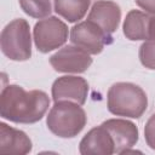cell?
Returning <instances> with one entry per match:
<instances>
[{
  "instance_id": "8fae6325",
  "label": "cell",
  "mask_w": 155,
  "mask_h": 155,
  "mask_svg": "<svg viewBox=\"0 0 155 155\" xmlns=\"http://www.w3.org/2000/svg\"><path fill=\"white\" fill-rule=\"evenodd\" d=\"M31 150V140L19 130L0 124V155H24Z\"/></svg>"
},
{
  "instance_id": "30bf717a",
  "label": "cell",
  "mask_w": 155,
  "mask_h": 155,
  "mask_svg": "<svg viewBox=\"0 0 155 155\" xmlns=\"http://www.w3.org/2000/svg\"><path fill=\"white\" fill-rule=\"evenodd\" d=\"M121 19V10L116 2L113 1H97L87 16V21L96 23L108 35H111L119 27Z\"/></svg>"
},
{
  "instance_id": "4fadbf2b",
  "label": "cell",
  "mask_w": 155,
  "mask_h": 155,
  "mask_svg": "<svg viewBox=\"0 0 155 155\" xmlns=\"http://www.w3.org/2000/svg\"><path fill=\"white\" fill-rule=\"evenodd\" d=\"M150 18L147 13L132 10L126 15L124 22V34L130 40H148Z\"/></svg>"
},
{
  "instance_id": "277c9868",
  "label": "cell",
  "mask_w": 155,
  "mask_h": 155,
  "mask_svg": "<svg viewBox=\"0 0 155 155\" xmlns=\"http://www.w3.org/2000/svg\"><path fill=\"white\" fill-rule=\"evenodd\" d=\"M0 45L2 53L12 61H27L31 56L30 28L25 19L10 22L1 31Z\"/></svg>"
},
{
  "instance_id": "5b68a950",
  "label": "cell",
  "mask_w": 155,
  "mask_h": 155,
  "mask_svg": "<svg viewBox=\"0 0 155 155\" xmlns=\"http://www.w3.org/2000/svg\"><path fill=\"white\" fill-rule=\"evenodd\" d=\"M68 39V27L57 17H47L34 27V41L36 48L47 53L61 47Z\"/></svg>"
},
{
  "instance_id": "8992f818",
  "label": "cell",
  "mask_w": 155,
  "mask_h": 155,
  "mask_svg": "<svg viewBox=\"0 0 155 155\" xmlns=\"http://www.w3.org/2000/svg\"><path fill=\"white\" fill-rule=\"evenodd\" d=\"M71 42L86 51L90 54H98L105 45L113 41L111 35H108L102 28L91 21L80 22L70 30Z\"/></svg>"
},
{
  "instance_id": "3957f363",
  "label": "cell",
  "mask_w": 155,
  "mask_h": 155,
  "mask_svg": "<svg viewBox=\"0 0 155 155\" xmlns=\"http://www.w3.org/2000/svg\"><path fill=\"white\" fill-rule=\"evenodd\" d=\"M46 124L53 134L61 138H73L85 127L86 114L78 103L56 102L48 113Z\"/></svg>"
},
{
  "instance_id": "9c48e42d",
  "label": "cell",
  "mask_w": 155,
  "mask_h": 155,
  "mask_svg": "<svg viewBox=\"0 0 155 155\" xmlns=\"http://www.w3.org/2000/svg\"><path fill=\"white\" fill-rule=\"evenodd\" d=\"M107 128L113 138L115 153L124 154L127 149L132 148L138 140V128L137 126L124 119H109L102 124Z\"/></svg>"
},
{
  "instance_id": "9a60e30c",
  "label": "cell",
  "mask_w": 155,
  "mask_h": 155,
  "mask_svg": "<svg viewBox=\"0 0 155 155\" xmlns=\"http://www.w3.org/2000/svg\"><path fill=\"white\" fill-rule=\"evenodd\" d=\"M19 5L27 15L34 18H45L52 11L50 0H19Z\"/></svg>"
},
{
  "instance_id": "d6986e66",
  "label": "cell",
  "mask_w": 155,
  "mask_h": 155,
  "mask_svg": "<svg viewBox=\"0 0 155 155\" xmlns=\"http://www.w3.org/2000/svg\"><path fill=\"white\" fill-rule=\"evenodd\" d=\"M148 40H151L155 42V16L150 18V23H149V36Z\"/></svg>"
},
{
  "instance_id": "7a4b0ae2",
  "label": "cell",
  "mask_w": 155,
  "mask_h": 155,
  "mask_svg": "<svg viewBox=\"0 0 155 155\" xmlns=\"http://www.w3.org/2000/svg\"><path fill=\"white\" fill-rule=\"evenodd\" d=\"M148 107L145 92L131 82H116L108 91V110L117 116L138 119Z\"/></svg>"
},
{
  "instance_id": "52a82bcc",
  "label": "cell",
  "mask_w": 155,
  "mask_h": 155,
  "mask_svg": "<svg viewBox=\"0 0 155 155\" xmlns=\"http://www.w3.org/2000/svg\"><path fill=\"white\" fill-rule=\"evenodd\" d=\"M92 63L90 53L75 45H68L50 57V64L59 73H84Z\"/></svg>"
},
{
  "instance_id": "e0dca14e",
  "label": "cell",
  "mask_w": 155,
  "mask_h": 155,
  "mask_svg": "<svg viewBox=\"0 0 155 155\" xmlns=\"http://www.w3.org/2000/svg\"><path fill=\"white\" fill-rule=\"evenodd\" d=\"M144 137L147 144L155 150V114H153L145 124L144 127Z\"/></svg>"
},
{
  "instance_id": "ba28073f",
  "label": "cell",
  "mask_w": 155,
  "mask_h": 155,
  "mask_svg": "<svg viewBox=\"0 0 155 155\" xmlns=\"http://www.w3.org/2000/svg\"><path fill=\"white\" fill-rule=\"evenodd\" d=\"M88 93V84L80 76H61L52 85V98L56 102L68 101L80 105L85 104Z\"/></svg>"
},
{
  "instance_id": "5bb4252c",
  "label": "cell",
  "mask_w": 155,
  "mask_h": 155,
  "mask_svg": "<svg viewBox=\"0 0 155 155\" xmlns=\"http://www.w3.org/2000/svg\"><path fill=\"white\" fill-rule=\"evenodd\" d=\"M54 11L68 22L80 21L90 7V0H53Z\"/></svg>"
},
{
  "instance_id": "7c38bea8",
  "label": "cell",
  "mask_w": 155,
  "mask_h": 155,
  "mask_svg": "<svg viewBox=\"0 0 155 155\" xmlns=\"http://www.w3.org/2000/svg\"><path fill=\"white\" fill-rule=\"evenodd\" d=\"M82 155H110L115 153L114 142L109 132L102 125L90 130L80 142Z\"/></svg>"
},
{
  "instance_id": "2e32d148",
  "label": "cell",
  "mask_w": 155,
  "mask_h": 155,
  "mask_svg": "<svg viewBox=\"0 0 155 155\" xmlns=\"http://www.w3.org/2000/svg\"><path fill=\"white\" fill-rule=\"evenodd\" d=\"M140 63L149 69H155V42L147 40L139 47Z\"/></svg>"
},
{
  "instance_id": "6da1fadb",
  "label": "cell",
  "mask_w": 155,
  "mask_h": 155,
  "mask_svg": "<svg viewBox=\"0 0 155 155\" xmlns=\"http://www.w3.org/2000/svg\"><path fill=\"white\" fill-rule=\"evenodd\" d=\"M48 105V96L40 90L25 91L18 85H8L0 94V115L17 124H34L41 120Z\"/></svg>"
},
{
  "instance_id": "ac0fdd59",
  "label": "cell",
  "mask_w": 155,
  "mask_h": 155,
  "mask_svg": "<svg viewBox=\"0 0 155 155\" xmlns=\"http://www.w3.org/2000/svg\"><path fill=\"white\" fill-rule=\"evenodd\" d=\"M136 2L140 8L155 15V0H136Z\"/></svg>"
}]
</instances>
